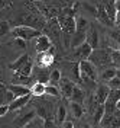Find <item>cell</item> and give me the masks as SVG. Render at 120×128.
<instances>
[{
    "label": "cell",
    "mask_w": 120,
    "mask_h": 128,
    "mask_svg": "<svg viewBox=\"0 0 120 128\" xmlns=\"http://www.w3.org/2000/svg\"><path fill=\"white\" fill-rule=\"evenodd\" d=\"M43 125H45V128H56V125L51 120H45V124Z\"/></svg>",
    "instance_id": "f35d334b"
},
{
    "label": "cell",
    "mask_w": 120,
    "mask_h": 128,
    "mask_svg": "<svg viewBox=\"0 0 120 128\" xmlns=\"http://www.w3.org/2000/svg\"><path fill=\"white\" fill-rule=\"evenodd\" d=\"M12 35L19 40L32 41L35 38H38L39 35H42V32L38 29H33V28H29V26H16L12 29Z\"/></svg>",
    "instance_id": "277c9868"
},
{
    "label": "cell",
    "mask_w": 120,
    "mask_h": 128,
    "mask_svg": "<svg viewBox=\"0 0 120 128\" xmlns=\"http://www.w3.org/2000/svg\"><path fill=\"white\" fill-rule=\"evenodd\" d=\"M91 51H93V48L88 45L87 42H84V44H81L80 47H77L74 50V58L75 60H87L90 54H91Z\"/></svg>",
    "instance_id": "9a60e30c"
},
{
    "label": "cell",
    "mask_w": 120,
    "mask_h": 128,
    "mask_svg": "<svg viewBox=\"0 0 120 128\" xmlns=\"http://www.w3.org/2000/svg\"><path fill=\"white\" fill-rule=\"evenodd\" d=\"M6 112H9V108H7V105H1L0 106V116H3Z\"/></svg>",
    "instance_id": "60d3db41"
},
{
    "label": "cell",
    "mask_w": 120,
    "mask_h": 128,
    "mask_svg": "<svg viewBox=\"0 0 120 128\" xmlns=\"http://www.w3.org/2000/svg\"><path fill=\"white\" fill-rule=\"evenodd\" d=\"M114 25H120V10H116V15H114Z\"/></svg>",
    "instance_id": "ab89813d"
},
{
    "label": "cell",
    "mask_w": 120,
    "mask_h": 128,
    "mask_svg": "<svg viewBox=\"0 0 120 128\" xmlns=\"http://www.w3.org/2000/svg\"><path fill=\"white\" fill-rule=\"evenodd\" d=\"M45 95L58 98L61 93H59V89H58V86H55V84H51V83H46V86H45Z\"/></svg>",
    "instance_id": "f1b7e54d"
},
{
    "label": "cell",
    "mask_w": 120,
    "mask_h": 128,
    "mask_svg": "<svg viewBox=\"0 0 120 128\" xmlns=\"http://www.w3.org/2000/svg\"><path fill=\"white\" fill-rule=\"evenodd\" d=\"M35 116H36V111H35V109L23 111V108H22V109H19V115L13 120V125H15V128H23L25 125H26L28 122H31Z\"/></svg>",
    "instance_id": "8992f818"
},
{
    "label": "cell",
    "mask_w": 120,
    "mask_h": 128,
    "mask_svg": "<svg viewBox=\"0 0 120 128\" xmlns=\"http://www.w3.org/2000/svg\"><path fill=\"white\" fill-rule=\"evenodd\" d=\"M32 72H33L32 77L36 82L43 83V84L49 83V74H51V70L49 68H46V67H36V68H32Z\"/></svg>",
    "instance_id": "7c38bea8"
},
{
    "label": "cell",
    "mask_w": 120,
    "mask_h": 128,
    "mask_svg": "<svg viewBox=\"0 0 120 128\" xmlns=\"http://www.w3.org/2000/svg\"><path fill=\"white\" fill-rule=\"evenodd\" d=\"M114 115H116V116L120 120V111H119V109H116V111H114Z\"/></svg>",
    "instance_id": "bcb514c9"
},
{
    "label": "cell",
    "mask_w": 120,
    "mask_h": 128,
    "mask_svg": "<svg viewBox=\"0 0 120 128\" xmlns=\"http://www.w3.org/2000/svg\"><path fill=\"white\" fill-rule=\"evenodd\" d=\"M10 32V24L7 20H0V38L6 36Z\"/></svg>",
    "instance_id": "d6a6232c"
},
{
    "label": "cell",
    "mask_w": 120,
    "mask_h": 128,
    "mask_svg": "<svg viewBox=\"0 0 120 128\" xmlns=\"http://www.w3.org/2000/svg\"><path fill=\"white\" fill-rule=\"evenodd\" d=\"M109 2H110V3H114V2H116V0H109Z\"/></svg>",
    "instance_id": "f907efd6"
},
{
    "label": "cell",
    "mask_w": 120,
    "mask_h": 128,
    "mask_svg": "<svg viewBox=\"0 0 120 128\" xmlns=\"http://www.w3.org/2000/svg\"><path fill=\"white\" fill-rule=\"evenodd\" d=\"M28 61H29V56L25 52V54H22V56L17 58L16 61H13L12 64H9V68H10V70H15V72H17V70H19L23 64L28 63Z\"/></svg>",
    "instance_id": "7402d4cb"
},
{
    "label": "cell",
    "mask_w": 120,
    "mask_h": 128,
    "mask_svg": "<svg viewBox=\"0 0 120 128\" xmlns=\"http://www.w3.org/2000/svg\"><path fill=\"white\" fill-rule=\"evenodd\" d=\"M43 124H45V120L36 115V116H35L31 122H28L23 128H45V125H43Z\"/></svg>",
    "instance_id": "484cf974"
},
{
    "label": "cell",
    "mask_w": 120,
    "mask_h": 128,
    "mask_svg": "<svg viewBox=\"0 0 120 128\" xmlns=\"http://www.w3.org/2000/svg\"><path fill=\"white\" fill-rule=\"evenodd\" d=\"M109 88L110 89H120V79L119 77H113L110 82H109Z\"/></svg>",
    "instance_id": "e575fe53"
},
{
    "label": "cell",
    "mask_w": 120,
    "mask_h": 128,
    "mask_svg": "<svg viewBox=\"0 0 120 128\" xmlns=\"http://www.w3.org/2000/svg\"><path fill=\"white\" fill-rule=\"evenodd\" d=\"M85 42L93 50L100 47V36H98V31H97L96 25H93V24L88 25V29L85 32Z\"/></svg>",
    "instance_id": "ba28073f"
},
{
    "label": "cell",
    "mask_w": 120,
    "mask_h": 128,
    "mask_svg": "<svg viewBox=\"0 0 120 128\" xmlns=\"http://www.w3.org/2000/svg\"><path fill=\"white\" fill-rule=\"evenodd\" d=\"M116 77L120 79V68H116Z\"/></svg>",
    "instance_id": "7dc6e473"
},
{
    "label": "cell",
    "mask_w": 120,
    "mask_h": 128,
    "mask_svg": "<svg viewBox=\"0 0 120 128\" xmlns=\"http://www.w3.org/2000/svg\"><path fill=\"white\" fill-rule=\"evenodd\" d=\"M32 68H33L32 61H28V63L23 64V66L17 70V73H20V74H23V76H31V74H32Z\"/></svg>",
    "instance_id": "1f68e13d"
},
{
    "label": "cell",
    "mask_w": 120,
    "mask_h": 128,
    "mask_svg": "<svg viewBox=\"0 0 120 128\" xmlns=\"http://www.w3.org/2000/svg\"><path fill=\"white\" fill-rule=\"evenodd\" d=\"M59 80H61V72H59L58 68L52 70V72H51V74H49V83H51V84H55V86H58Z\"/></svg>",
    "instance_id": "f546056e"
},
{
    "label": "cell",
    "mask_w": 120,
    "mask_h": 128,
    "mask_svg": "<svg viewBox=\"0 0 120 128\" xmlns=\"http://www.w3.org/2000/svg\"><path fill=\"white\" fill-rule=\"evenodd\" d=\"M65 116H67V106L64 104H59L58 108H56V114H55V125L64 124Z\"/></svg>",
    "instance_id": "ffe728a7"
},
{
    "label": "cell",
    "mask_w": 120,
    "mask_h": 128,
    "mask_svg": "<svg viewBox=\"0 0 120 128\" xmlns=\"http://www.w3.org/2000/svg\"><path fill=\"white\" fill-rule=\"evenodd\" d=\"M114 76H116V68L112 66H109L107 68H104L101 72V80H104V82H110Z\"/></svg>",
    "instance_id": "4316f807"
},
{
    "label": "cell",
    "mask_w": 120,
    "mask_h": 128,
    "mask_svg": "<svg viewBox=\"0 0 120 128\" xmlns=\"http://www.w3.org/2000/svg\"><path fill=\"white\" fill-rule=\"evenodd\" d=\"M81 128H91V127H90L88 124H84V125H82V127H81Z\"/></svg>",
    "instance_id": "681fc988"
},
{
    "label": "cell",
    "mask_w": 120,
    "mask_h": 128,
    "mask_svg": "<svg viewBox=\"0 0 120 128\" xmlns=\"http://www.w3.org/2000/svg\"><path fill=\"white\" fill-rule=\"evenodd\" d=\"M93 2H94L96 4H106L109 0H93Z\"/></svg>",
    "instance_id": "7bdbcfd3"
},
{
    "label": "cell",
    "mask_w": 120,
    "mask_h": 128,
    "mask_svg": "<svg viewBox=\"0 0 120 128\" xmlns=\"http://www.w3.org/2000/svg\"><path fill=\"white\" fill-rule=\"evenodd\" d=\"M109 93H110V88H109V86H104V84H100L96 90L94 100H96L97 104L104 105V102H106L107 98H109Z\"/></svg>",
    "instance_id": "e0dca14e"
},
{
    "label": "cell",
    "mask_w": 120,
    "mask_h": 128,
    "mask_svg": "<svg viewBox=\"0 0 120 128\" xmlns=\"http://www.w3.org/2000/svg\"><path fill=\"white\" fill-rule=\"evenodd\" d=\"M110 56H112V64L116 68H120V51L119 50H110Z\"/></svg>",
    "instance_id": "4dcf8cb0"
},
{
    "label": "cell",
    "mask_w": 120,
    "mask_h": 128,
    "mask_svg": "<svg viewBox=\"0 0 120 128\" xmlns=\"http://www.w3.org/2000/svg\"><path fill=\"white\" fill-rule=\"evenodd\" d=\"M4 8H6V2L4 0H0V10H3Z\"/></svg>",
    "instance_id": "ee69618b"
},
{
    "label": "cell",
    "mask_w": 120,
    "mask_h": 128,
    "mask_svg": "<svg viewBox=\"0 0 120 128\" xmlns=\"http://www.w3.org/2000/svg\"><path fill=\"white\" fill-rule=\"evenodd\" d=\"M6 92H7V86H6L3 82H0V106L4 105V96H6Z\"/></svg>",
    "instance_id": "836d02e7"
},
{
    "label": "cell",
    "mask_w": 120,
    "mask_h": 128,
    "mask_svg": "<svg viewBox=\"0 0 120 128\" xmlns=\"http://www.w3.org/2000/svg\"><path fill=\"white\" fill-rule=\"evenodd\" d=\"M114 8H116V10H120V0L114 2Z\"/></svg>",
    "instance_id": "f6af8a7d"
},
{
    "label": "cell",
    "mask_w": 120,
    "mask_h": 128,
    "mask_svg": "<svg viewBox=\"0 0 120 128\" xmlns=\"http://www.w3.org/2000/svg\"><path fill=\"white\" fill-rule=\"evenodd\" d=\"M85 32L87 31H75L72 34V38H71V47L75 50L77 47H80L81 44L85 42Z\"/></svg>",
    "instance_id": "d6986e66"
},
{
    "label": "cell",
    "mask_w": 120,
    "mask_h": 128,
    "mask_svg": "<svg viewBox=\"0 0 120 128\" xmlns=\"http://www.w3.org/2000/svg\"><path fill=\"white\" fill-rule=\"evenodd\" d=\"M96 18L100 24H103L104 26H107V28H112L113 25H114V22L110 19L109 13L106 12L104 4H96Z\"/></svg>",
    "instance_id": "9c48e42d"
},
{
    "label": "cell",
    "mask_w": 120,
    "mask_h": 128,
    "mask_svg": "<svg viewBox=\"0 0 120 128\" xmlns=\"http://www.w3.org/2000/svg\"><path fill=\"white\" fill-rule=\"evenodd\" d=\"M35 40H36L35 41V50H36L38 52H45V51H48L49 48L54 45L46 35H39V36L35 38Z\"/></svg>",
    "instance_id": "5bb4252c"
},
{
    "label": "cell",
    "mask_w": 120,
    "mask_h": 128,
    "mask_svg": "<svg viewBox=\"0 0 120 128\" xmlns=\"http://www.w3.org/2000/svg\"><path fill=\"white\" fill-rule=\"evenodd\" d=\"M32 98H33L32 95H26V96H20V98H16L13 102H10V104L7 105L9 112H16V111H19V109L25 108L26 105L31 102V99H32Z\"/></svg>",
    "instance_id": "8fae6325"
},
{
    "label": "cell",
    "mask_w": 120,
    "mask_h": 128,
    "mask_svg": "<svg viewBox=\"0 0 120 128\" xmlns=\"http://www.w3.org/2000/svg\"><path fill=\"white\" fill-rule=\"evenodd\" d=\"M54 56H55V45H52L45 52H38L36 61H35L36 67H46V68H49V66L54 63Z\"/></svg>",
    "instance_id": "52a82bcc"
},
{
    "label": "cell",
    "mask_w": 120,
    "mask_h": 128,
    "mask_svg": "<svg viewBox=\"0 0 120 128\" xmlns=\"http://www.w3.org/2000/svg\"><path fill=\"white\" fill-rule=\"evenodd\" d=\"M116 109H119V111H120V100L116 104Z\"/></svg>",
    "instance_id": "c3c4849f"
},
{
    "label": "cell",
    "mask_w": 120,
    "mask_h": 128,
    "mask_svg": "<svg viewBox=\"0 0 120 128\" xmlns=\"http://www.w3.org/2000/svg\"><path fill=\"white\" fill-rule=\"evenodd\" d=\"M90 63L93 64L96 68H103L112 64V56H110V50L106 48H96L91 51L90 57L87 58Z\"/></svg>",
    "instance_id": "7a4b0ae2"
},
{
    "label": "cell",
    "mask_w": 120,
    "mask_h": 128,
    "mask_svg": "<svg viewBox=\"0 0 120 128\" xmlns=\"http://www.w3.org/2000/svg\"><path fill=\"white\" fill-rule=\"evenodd\" d=\"M100 127L101 128H120V120L114 114L104 115L103 120L100 121Z\"/></svg>",
    "instance_id": "2e32d148"
},
{
    "label": "cell",
    "mask_w": 120,
    "mask_h": 128,
    "mask_svg": "<svg viewBox=\"0 0 120 128\" xmlns=\"http://www.w3.org/2000/svg\"><path fill=\"white\" fill-rule=\"evenodd\" d=\"M110 36H112L113 41H116V42L120 44V29H113V31L110 32Z\"/></svg>",
    "instance_id": "8d00e7d4"
},
{
    "label": "cell",
    "mask_w": 120,
    "mask_h": 128,
    "mask_svg": "<svg viewBox=\"0 0 120 128\" xmlns=\"http://www.w3.org/2000/svg\"><path fill=\"white\" fill-rule=\"evenodd\" d=\"M70 108H71V112H72V115H74L75 118H81V116H82V114H84V109H82V105H81V104H75V102H71Z\"/></svg>",
    "instance_id": "83f0119b"
},
{
    "label": "cell",
    "mask_w": 120,
    "mask_h": 128,
    "mask_svg": "<svg viewBox=\"0 0 120 128\" xmlns=\"http://www.w3.org/2000/svg\"><path fill=\"white\" fill-rule=\"evenodd\" d=\"M56 22L59 25L61 31L67 35H72L75 32V18L71 15H61L56 18Z\"/></svg>",
    "instance_id": "5b68a950"
},
{
    "label": "cell",
    "mask_w": 120,
    "mask_h": 128,
    "mask_svg": "<svg viewBox=\"0 0 120 128\" xmlns=\"http://www.w3.org/2000/svg\"><path fill=\"white\" fill-rule=\"evenodd\" d=\"M31 2H35V0H31Z\"/></svg>",
    "instance_id": "f5cc1de1"
},
{
    "label": "cell",
    "mask_w": 120,
    "mask_h": 128,
    "mask_svg": "<svg viewBox=\"0 0 120 128\" xmlns=\"http://www.w3.org/2000/svg\"><path fill=\"white\" fill-rule=\"evenodd\" d=\"M10 26L16 28V26H29L33 29H38L42 32V29L46 25V19L43 16H36V15H23L19 19H13L12 22H9Z\"/></svg>",
    "instance_id": "6da1fadb"
},
{
    "label": "cell",
    "mask_w": 120,
    "mask_h": 128,
    "mask_svg": "<svg viewBox=\"0 0 120 128\" xmlns=\"http://www.w3.org/2000/svg\"><path fill=\"white\" fill-rule=\"evenodd\" d=\"M45 86H46V84L36 82L35 84H32V88H31V95H32L33 98H40V96H43L45 95Z\"/></svg>",
    "instance_id": "603a6c76"
},
{
    "label": "cell",
    "mask_w": 120,
    "mask_h": 128,
    "mask_svg": "<svg viewBox=\"0 0 120 128\" xmlns=\"http://www.w3.org/2000/svg\"><path fill=\"white\" fill-rule=\"evenodd\" d=\"M36 83V80L32 76H23L20 73L15 72L13 77H12V84H19V86H26V88H32V84Z\"/></svg>",
    "instance_id": "30bf717a"
},
{
    "label": "cell",
    "mask_w": 120,
    "mask_h": 128,
    "mask_svg": "<svg viewBox=\"0 0 120 128\" xmlns=\"http://www.w3.org/2000/svg\"><path fill=\"white\" fill-rule=\"evenodd\" d=\"M12 44H13V45H15V47L16 48H25L26 47V41H23V40H19V38H16V40L13 41V42H12Z\"/></svg>",
    "instance_id": "74e56055"
},
{
    "label": "cell",
    "mask_w": 120,
    "mask_h": 128,
    "mask_svg": "<svg viewBox=\"0 0 120 128\" xmlns=\"http://www.w3.org/2000/svg\"><path fill=\"white\" fill-rule=\"evenodd\" d=\"M103 116H104V105H97L96 106V109L93 111V121H94V124H100V121L103 120Z\"/></svg>",
    "instance_id": "cb8c5ba5"
},
{
    "label": "cell",
    "mask_w": 120,
    "mask_h": 128,
    "mask_svg": "<svg viewBox=\"0 0 120 128\" xmlns=\"http://www.w3.org/2000/svg\"><path fill=\"white\" fill-rule=\"evenodd\" d=\"M70 100L71 102H75V104H82V100H84V92H82V89L80 86H74L72 89V93L70 96Z\"/></svg>",
    "instance_id": "44dd1931"
},
{
    "label": "cell",
    "mask_w": 120,
    "mask_h": 128,
    "mask_svg": "<svg viewBox=\"0 0 120 128\" xmlns=\"http://www.w3.org/2000/svg\"><path fill=\"white\" fill-rule=\"evenodd\" d=\"M15 99H16V98H15V95H13L10 90H7V92H6V96H4V105H9L10 102H13Z\"/></svg>",
    "instance_id": "d590c367"
},
{
    "label": "cell",
    "mask_w": 120,
    "mask_h": 128,
    "mask_svg": "<svg viewBox=\"0 0 120 128\" xmlns=\"http://www.w3.org/2000/svg\"><path fill=\"white\" fill-rule=\"evenodd\" d=\"M78 67H80V79L82 83H91L94 84L97 80V68L90 63L88 60H82L78 63Z\"/></svg>",
    "instance_id": "3957f363"
},
{
    "label": "cell",
    "mask_w": 120,
    "mask_h": 128,
    "mask_svg": "<svg viewBox=\"0 0 120 128\" xmlns=\"http://www.w3.org/2000/svg\"><path fill=\"white\" fill-rule=\"evenodd\" d=\"M0 76H1V72H0ZM0 82H1V80H0Z\"/></svg>",
    "instance_id": "816d5d0a"
},
{
    "label": "cell",
    "mask_w": 120,
    "mask_h": 128,
    "mask_svg": "<svg viewBox=\"0 0 120 128\" xmlns=\"http://www.w3.org/2000/svg\"><path fill=\"white\" fill-rule=\"evenodd\" d=\"M88 25H90V22L85 18H82V16H77L75 18V31H87Z\"/></svg>",
    "instance_id": "d4e9b609"
},
{
    "label": "cell",
    "mask_w": 120,
    "mask_h": 128,
    "mask_svg": "<svg viewBox=\"0 0 120 128\" xmlns=\"http://www.w3.org/2000/svg\"><path fill=\"white\" fill-rule=\"evenodd\" d=\"M119 51H120V50H119Z\"/></svg>",
    "instance_id": "db71d44e"
},
{
    "label": "cell",
    "mask_w": 120,
    "mask_h": 128,
    "mask_svg": "<svg viewBox=\"0 0 120 128\" xmlns=\"http://www.w3.org/2000/svg\"><path fill=\"white\" fill-rule=\"evenodd\" d=\"M74 83H72L70 79H67V77H61V80H59V83H58V89H59V93L64 96V98H67V99H70V96H71L72 93V89H74Z\"/></svg>",
    "instance_id": "4fadbf2b"
},
{
    "label": "cell",
    "mask_w": 120,
    "mask_h": 128,
    "mask_svg": "<svg viewBox=\"0 0 120 128\" xmlns=\"http://www.w3.org/2000/svg\"><path fill=\"white\" fill-rule=\"evenodd\" d=\"M64 128H74V122L72 121H64Z\"/></svg>",
    "instance_id": "b9f144b4"
},
{
    "label": "cell",
    "mask_w": 120,
    "mask_h": 128,
    "mask_svg": "<svg viewBox=\"0 0 120 128\" xmlns=\"http://www.w3.org/2000/svg\"><path fill=\"white\" fill-rule=\"evenodd\" d=\"M7 90H10L15 98H20V96H26L31 95V89L26 88V86H19V84H9Z\"/></svg>",
    "instance_id": "ac0fdd59"
}]
</instances>
